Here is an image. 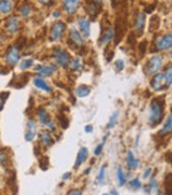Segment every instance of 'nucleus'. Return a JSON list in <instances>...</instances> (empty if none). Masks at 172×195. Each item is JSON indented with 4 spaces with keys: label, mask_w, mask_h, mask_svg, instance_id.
I'll return each mask as SVG.
<instances>
[{
    "label": "nucleus",
    "mask_w": 172,
    "mask_h": 195,
    "mask_svg": "<svg viewBox=\"0 0 172 195\" xmlns=\"http://www.w3.org/2000/svg\"><path fill=\"white\" fill-rule=\"evenodd\" d=\"M164 101L161 99H155L152 101L149 107V124L150 126H155L159 124L163 119L164 114Z\"/></svg>",
    "instance_id": "f257e3e1"
},
{
    "label": "nucleus",
    "mask_w": 172,
    "mask_h": 195,
    "mask_svg": "<svg viewBox=\"0 0 172 195\" xmlns=\"http://www.w3.org/2000/svg\"><path fill=\"white\" fill-rule=\"evenodd\" d=\"M5 61L7 64H9L10 67H13L20 61V48L17 46H10L7 50L5 54Z\"/></svg>",
    "instance_id": "f03ea898"
},
{
    "label": "nucleus",
    "mask_w": 172,
    "mask_h": 195,
    "mask_svg": "<svg viewBox=\"0 0 172 195\" xmlns=\"http://www.w3.org/2000/svg\"><path fill=\"white\" fill-rule=\"evenodd\" d=\"M163 64V57L161 55H155L148 61V63L146 66V72L147 75L156 74L161 69Z\"/></svg>",
    "instance_id": "7ed1b4c3"
},
{
    "label": "nucleus",
    "mask_w": 172,
    "mask_h": 195,
    "mask_svg": "<svg viewBox=\"0 0 172 195\" xmlns=\"http://www.w3.org/2000/svg\"><path fill=\"white\" fill-rule=\"evenodd\" d=\"M66 31V24L63 22H56L53 24V27L51 29V40L52 41H57L62 38L63 34Z\"/></svg>",
    "instance_id": "20e7f679"
},
{
    "label": "nucleus",
    "mask_w": 172,
    "mask_h": 195,
    "mask_svg": "<svg viewBox=\"0 0 172 195\" xmlns=\"http://www.w3.org/2000/svg\"><path fill=\"white\" fill-rule=\"evenodd\" d=\"M37 115H38V119L43 125L47 126L50 130H55V125L52 121H51L50 116H48V113L46 111L45 108H39L37 110Z\"/></svg>",
    "instance_id": "39448f33"
},
{
    "label": "nucleus",
    "mask_w": 172,
    "mask_h": 195,
    "mask_svg": "<svg viewBox=\"0 0 172 195\" xmlns=\"http://www.w3.org/2000/svg\"><path fill=\"white\" fill-rule=\"evenodd\" d=\"M54 56H55V60L56 62L62 66V67H67L70 62V55L68 52H66L62 48H55L54 50Z\"/></svg>",
    "instance_id": "423d86ee"
},
{
    "label": "nucleus",
    "mask_w": 172,
    "mask_h": 195,
    "mask_svg": "<svg viewBox=\"0 0 172 195\" xmlns=\"http://www.w3.org/2000/svg\"><path fill=\"white\" fill-rule=\"evenodd\" d=\"M171 46H172V32L165 34V36H162L157 40V43H156V47L159 50H165L171 47Z\"/></svg>",
    "instance_id": "0eeeda50"
},
{
    "label": "nucleus",
    "mask_w": 172,
    "mask_h": 195,
    "mask_svg": "<svg viewBox=\"0 0 172 195\" xmlns=\"http://www.w3.org/2000/svg\"><path fill=\"white\" fill-rule=\"evenodd\" d=\"M57 70V67L55 64H47V66H44V64H38L36 67V71L38 74H40L41 76H51L52 74H54L55 71Z\"/></svg>",
    "instance_id": "6e6552de"
},
{
    "label": "nucleus",
    "mask_w": 172,
    "mask_h": 195,
    "mask_svg": "<svg viewBox=\"0 0 172 195\" xmlns=\"http://www.w3.org/2000/svg\"><path fill=\"white\" fill-rule=\"evenodd\" d=\"M37 134V124L33 119H29L27 122V132H25V137L24 139L27 141H32Z\"/></svg>",
    "instance_id": "1a4fd4ad"
},
{
    "label": "nucleus",
    "mask_w": 172,
    "mask_h": 195,
    "mask_svg": "<svg viewBox=\"0 0 172 195\" xmlns=\"http://www.w3.org/2000/svg\"><path fill=\"white\" fill-rule=\"evenodd\" d=\"M78 28H79L80 30V34L83 36V37L87 38L89 37V32H91V23H89V21L85 17H80L78 22Z\"/></svg>",
    "instance_id": "9d476101"
},
{
    "label": "nucleus",
    "mask_w": 172,
    "mask_h": 195,
    "mask_svg": "<svg viewBox=\"0 0 172 195\" xmlns=\"http://www.w3.org/2000/svg\"><path fill=\"white\" fill-rule=\"evenodd\" d=\"M150 86L155 91H161L165 87V82H164V76L163 74H156L154 78L150 82ZM166 88V87H165Z\"/></svg>",
    "instance_id": "9b49d317"
},
{
    "label": "nucleus",
    "mask_w": 172,
    "mask_h": 195,
    "mask_svg": "<svg viewBox=\"0 0 172 195\" xmlns=\"http://www.w3.org/2000/svg\"><path fill=\"white\" fill-rule=\"evenodd\" d=\"M145 22H146V16L143 13H138L134 20V29L139 34H142L143 29H145Z\"/></svg>",
    "instance_id": "f8f14e48"
},
{
    "label": "nucleus",
    "mask_w": 172,
    "mask_h": 195,
    "mask_svg": "<svg viewBox=\"0 0 172 195\" xmlns=\"http://www.w3.org/2000/svg\"><path fill=\"white\" fill-rule=\"evenodd\" d=\"M6 29L10 34H16L20 29V21L15 16H10L6 22Z\"/></svg>",
    "instance_id": "ddd939ff"
},
{
    "label": "nucleus",
    "mask_w": 172,
    "mask_h": 195,
    "mask_svg": "<svg viewBox=\"0 0 172 195\" xmlns=\"http://www.w3.org/2000/svg\"><path fill=\"white\" fill-rule=\"evenodd\" d=\"M80 0H63V6L68 14H73L79 7Z\"/></svg>",
    "instance_id": "4468645a"
},
{
    "label": "nucleus",
    "mask_w": 172,
    "mask_h": 195,
    "mask_svg": "<svg viewBox=\"0 0 172 195\" xmlns=\"http://www.w3.org/2000/svg\"><path fill=\"white\" fill-rule=\"evenodd\" d=\"M69 37L71 40V43H73V45H77V46H83L84 41H83V36L78 32V31L75 29V28H71L70 29V34Z\"/></svg>",
    "instance_id": "2eb2a0df"
},
{
    "label": "nucleus",
    "mask_w": 172,
    "mask_h": 195,
    "mask_svg": "<svg viewBox=\"0 0 172 195\" xmlns=\"http://www.w3.org/2000/svg\"><path fill=\"white\" fill-rule=\"evenodd\" d=\"M33 84H35V86H36L37 88L43 90V91H45V92H48V93L53 91L52 87H51L50 85L46 83V81L41 77H36L35 78V79H33Z\"/></svg>",
    "instance_id": "dca6fc26"
},
{
    "label": "nucleus",
    "mask_w": 172,
    "mask_h": 195,
    "mask_svg": "<svg viewBox=\"0 0 172 195\" xmlns=\"http://www.w3.org/2000/svg\"><path fill=\"white\" fill-rule=\"evenodd\" d=\"M89 156V150H87V148L85 147H82L78 151V155H77V158H76V164H75V168H78L82 163L86 161V158Z\"/></svg>",
    "instance_id": "f3484780"
},
{
    "label": "nucleus",
    "mask_w": 172,
    "mask_h": 195,
    "mask_svg": "<svg viewBox=\"0 0 172 195\" xmlns=\"http://www.w3.org/2000/svg\"><path fill=\"white\" fill-rule=\"evenodd\" d=\"M114 36H115L114 30L111 29V28H108V29H107V30L102 34L101 38H100V45L108 44V43H109V41L114 38Z\"/></svg>",
    "instance_id": "a211bd4d"
},
{
    "label": "nucleus",
    "mask_w": 172,
    "mask_h": 195,
    "mask_svg": "<svg viewBox=\"0 0 172 195\" xmlns=\"http://www.w3.org/2000/svg\"><path fill=\"white\" fill-rule=\"evenodd\" d=\"M13 9V1L12 0H0V13L8 14Z\"/></svg>",
    "instance_id": "6ab92c4d"
},
{
    "label": "nucleus",
    "mask_w": 172,
    "mask_h": 195,
    "mask_svg": "<svg viewBox=\"0 0 172 195\" xmlns=\"http://www.w3.org/2000/svg\"><path fill=\"white\" fill-rule=\"evenodd\" d=\"M169 132H172V114H170L169 116L166 117L165 124H164V126L162 128V130L159 132V134L165 135L166 133H169Z\"/></svg>",
    "instance_id": "aec40b11"
},
{
    "label": "nucleus",
    "mask_w": 172,
    "mask_h": 195,
    "mask_svg": "<svg viewBox=\"0 0 172 195\" xmlns=\"http://www.w3.org/2000/svg\"><path fill=\"white\" fill-rule=\"evenodd\" d=\"M39 141H40V144L44 146H50L53 144V138H52V135H51L50 132L46 131V132H43V133L40 134Z\"/></svg>",
    "instance_id": "412c9836"
},
{
    "label": "nucleus",
    "mask_w": 172,
    "mask_h": 195,
    "mask_svg": "<svg viewBox=\"0 0 172 195\" xmlns=\"http://www.w3.org/2000/svg\"><path fill=\"white\" fill-rule=\"evenodd\" d=\"M163 76H164V82H165V87H169L172 84V64H169L165 68Z\"/></svg>",
    "instance_id": "4be33fe9"
},
{
    "label": "nucleus",
    "mask_w": 172,
    "mask_h": 195,
    "mask_svg": "<svg viewBox=\"0 0 172 195\" xmlns=\"http://www.w3.org/2000/svg\"><path fill=\"white\" fill-rule=\"evenodd\" d=\"M127 166H129L130 169H132V170H134V169H137L139 166V161L134 157V155H133L132 151H129V153H127Z\"/></svg>",
    "instance_id": "5701e85b"
},
{
    "label": "nucleus",
    "mask_w": 172,
    "mask_h": 195,
    "mask_svg": "<svg viewBox=\"0 0 172 195\" xmlns=\"http://www.w3.org/2000/svg\"><path fill=\"white\" fill-rule=\"evenodd\" d=\"M91 93V88L86 85H80L76 88V94L79 97H85Z\"/></svg>",
    "instance_id": "b1692460"
},
{
    "label": "nucleus",
    "mask_w": 172,
    "mask_h": 195,
    "mask_svg": "<svg viewBox=\"0 0 172 195\" xmlns=\"http://www.w3.org/2000/svg\"><path fill=\"white\" fill-rule=\"evenodd\" d=\"M165 195H172V175L169 173L165 178Z\"/></svg>",
    "instance_id": "393cba45"
},
{
    "label": "nucleus",
    "mask_w": 172,
    "mask_h": 195,
    "mask_svg": "<svg viewBox=\"0 0 172 195\" xmlns=\"http://www.w3.org/2000/svg\"><path fill=\"white\" fill-rule=\"evenodd\" d=\"M117 180H118V185L119 186H124L126 182V176L124 175L122 168L119 166L117 168Z\"/></svg>",
    "instance_id": "a878e982"
},
{
    "label": "nucleus",
    "mask_w": 172,
    "mask_h": 195,
    "mask_svg": "<svg viewBox=\"0 0 172 195\" xmlns=\"http://www.w3.org/2000/svg\"><path fill=\"white\" fill-rule=\"evenodd\" d=\"M31 10H32V7L30 6V5H22L20 8V13L23 17H28L30 16Z\"/></svg>",
    "instance_id": "bb28decb"
},
{
    "label": "nucleus",
    "mask_w": 172,
    "mask_h": 195,
    "mask_svg": "<svg viewBox=\"0 0 172 195\" xmlns=\"http://www.w3.org/2000/svg\"><path fill=\"white\" fill-rule=\"evenodd\" d=\"M98 184L100 185H103L105 184V180H106V165H103L102 168L100 169L99 176H98Z\"/></svg>",
    "instance_id": "cd10ccee"
},
{
    "label": "nucleus",
    "mask_w": 172,
    "mask_h": 195,
    "mask_svg": "<svg viewBox=\"0 0 172 195\" xmlns=\"http://www.w3.org/2000/svg\"><path fill=\"white\" fill-rule=\"evenodd\" d=\"M118 115H119V113L118 111H115L111 116H110V119H109V122H108V125H107V129H111V128H114L116 125V123H117V119H118Z\"/></svg>",
    "instance_id": "c85d7f7f"
},
{
    "label": "nucleus",
    "mask_w": 172,
    "mask_h": 195,
    "mask_svg": "<svg viewBox=\"0 0 172 195\" xmlns=\"http://www.w3.org/2000/svg\"><path fill=\"white\" fill-rule=\"evenodd\" d=\"M33 66V60L32 59H25V60L21 61L20 68L22 70H28Z\"/></svg>",
    "instance_id": "c756f323"
},
{
    "label": "nucleus",
    "mask_w": 172,
    "mask_h": 195,
    "mask_svg": "<svg viewBox=\"0 0 172 195\" xmlns=\"http://www.w3.org/2000/svg\"><path fill=\"white\" fill-rule=\"evenodd\" d=\"M130 186H131V187H132L133 189H139L140 187H141V182H140V180L138 178L133 179L132 182H130Z\"/></svg>",
    "instance_id": "7c9ffc66"
},
{
    "label": "nucleus",
    "mask_w": 172,
    "mask_h": 195,
    "mask_svg": "<svg viewBox=\"0 0 172 195\" xmlns=\"http://www.w3.org/2000/svg\"><path fill=\"white\" fill-rule=\"evenodd\" d=\"M79 68H80V61L78 57H76V59H73L71 61V69L73 70H78Z\"/></svg>",
    "instance_id": "2f4dec72"
},
{
    "label": "nucleus",
    "mask_w": 172,
    "mask_h": 195,
    "mask_svg": "<svg viewBox=\"0 0 172 195\" xmlns=\"http://www.w3.org/2000/svg\"><path fill=\"white\" fill-rule=\"evenodd\" d=\"M115 67H116V69H117V70H123V69H124V61L123 60H117L115 62Z\"/></svg>",
    "instance_id": "473e14b6"
},
{
    "label": "nucleus",
    "mask_w": 172,
    "mask_h": 195,
    "mask_svg": "<svg viewBox=\"0 0 172 195\" xmlns=\"http://www.w3.org/2000/svg\"><path fill=\"white\" fill-rule=\"evenodd\" d=\"M7 95H8V93H3V94L0 95V110L3 109V103H5V101H6V99H7V97H7Z\"/></svg>",
    "instance_id": "72a5a7b5"
},
{
    "label": "nucleus",
    "mask_w": 172,
    "mask_h": 195,
    "mask_svg": "<svg viewBox=\"0 0 172 195\" xmlns=\"http://www.w3.org/2000/svg\"><path fill=\"white\" fill-rule=\"evenodd\" d=\"M7 161V155L6 153H3V151H0V163L3 164L5 162Z\"/></svg>",
    "instance_id": "f704fd0d"
},
{
    "label": "nucleus",
    "mask_w": 172,
    "mask_h": 195,
    "mask_svg": "<svg viewBox=\"0 0 172 195\" xmlns=\"http://www.w3.org/2000/svg\"><path fill=\"white\" fill-rule=\"evenodd\" d=\"M102 148H103V142H102V144H100V145L95 148V150H94V154H95L96 156H98V155H100V154H101V151H102Z\"/></svg>",
    "instance_id": "c9c22d12"
},
{
    "label": "nucleus",
    "mask_w": 172,
    "mask_h": 195,
    "mask_svg": "<svg viewBox=\"0 0 172 195\" xmlns=\"http://www.w3.org/2000/svg\"><path fill=\"white\" fill-rule=\"evenodd\" d=\"M150 175H152V168H148L145 171V173H143V178H145V179L149 178V177H150Z\"/></svg>",
    "instance_id": "e433bc0d"
},
{
    "label": "nucleus",
    "mask_w": 172,
    "mask_h": 195,
    "mask_svg": "<svg viewBox=\"0 0 172 195\" xmlns=\"http://www.w3.org/2000/svg\"><path fill=\"white\" fill-rule=\"evenodd\" d=\"M69 195H83V192L80 189H73V191L70 192Z\"/></svg>",
    "instance_id": "4c0bfd02"
},
{
    "label": "nucleus",
    "mask_w": 172,
    "mask_h": 195,
    "mask_svg": "<svg viewBox=\"0 0 172 195\" xmlns=\"http://www.w3.org/2000/svg\"><path fill=\"white\" fill-rule=\"evenodd\" d=\"M93 131V126L92 125H86L85 126V132L86 133H89V132Z\"/></svg>",
    "instance_id": "58836bf2"
},
{
    "label": "nucleus",
    "mask_w": 172,
    "mask_h": 195,
    "mask_svg": "<svg viewBox=\"0 0 172 195\" xmlns=\"http://www.w3.org/2000/svg\"><path fill=\"white\" fill-rule=\"evenodd\" d=\"M70 177H71V173H70V172H68V173H66V175H63L62 178H63V180H68Z\"/></svg>",
    "instance_id": "ea45409f"
},
{
    "label": "nucleus",
    "mask_w": 172,
    "mask_h": 195,
    "mask_svg": "<svg viewBox=\"0 0 172 195\" xmlns=\"http://www.w3.org/2000/svg\"><path fill=\"white\" fill-rule=\"evenodd\" d=\"M166 160H168V161H169L170 163L172 164V153H169V154L166 155Z\"/></svg>",
    "instance_id": "a19ab883"
},
{
    "label": "nucleus",
    "mask_w": 172,
    "mask_h": 195,
    "mask_svg": "<svg viewBox=\"0 0 172 195\" xmlns=\"http://www.w3.org/2000/svg\"><path fill=\"white\" fill-rule=\"evenodd\" d=\"M39 1L41 3H44V5H50L52 3V0H39Z\"/></svg>",
    "instance_id": "79ce46f5"
},
{
    "label": "nucleus",
    "mask_w": 172,
    "mask_h": 195,
    "mask_svg": "<svg viewBox=\"0 0 172 195\" xmlns=\"http://www.w3.org/2000/svg\"><path fill=\"white\" fill-rule=\"evenodd\" d=\"M53 16H54V17H59V16H60V12H59V10H56V12H54V13H53Z\"/></svg>",
    "instance_id": "37998d69"
},
{
    "label": "nucleus",
    "mask_w": 172,
    "mask_h": 195,
    "mask_svg": "<svg viewBox=\"0 0 172 195\" xmlns=\"http://www.w3.org/2000/svg\"><path fill=\"white\" fill-rule=\"evenodd\" d=\"M93 1H94L95 3H102V0H93Z\"/></svg>",
    "instance_id": "c03bdc74"
},
{
    "label": "nucleus",
    "mask_w": 172,
    "mask_h": 195,
    "mask_svg": "<svg viewBox=\"0 0 172 195\" xmlns=\"http://www.w3.org/2000/svg\"><path fill=\"white\" fill-rule=\"evenodd\" d=\"M111 195H117V192H116V191H113V192H111Z\"/></svg>",
    "instance_id": "a18cd8bd"
},
{
    "label": "nucleus",
    "mask_w": 172,
    "mask_h": 195,
    "mask_svg": "<svg viewBox=\"0 0 172 195\" xmlns=\"http://www.w3.org/2000/svg\"><path fill=\"white\" fill-rule=\"evenodd\" d=\"M170 56L172 57V50H171V52H170Z\"/></svg>",
    "instance_id": "49530a36"
},
{
    "label": "nucleus",
    "mask_w": 172,
    "mask_h": 195,
    "mask_svg": "<svg viewBox=\"0 0 172 195\" xmlns=\"http://www.w3.org/2000/svg\"><path fill=\"white\" fill-rule=\"evenodd\" d=\"M103 195H108V194H103Z\"/></svg>",
    "instance_id": "de8ad7c7"
}]
</instances>
